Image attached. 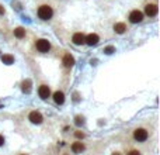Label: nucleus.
I'll list each match as a JSON object with an SVG mask.
<instances>
[{"instance_id": "1", "label": "nucleus", "mask_w": 160, "mask_h": 155, "mask_svg": "<svg viewBox=\"0 0 160 155\" xmlns=\"http://www.w3.org/2000/svg\"><path fill=\"white\" fill-rule=\"evenodd\" d=\"M52 16H54V9H52V6H49V4H41L40 7H38V17H40L41 20H44V21L51 20Z\"/></svg>"}, {"instance_id": "11", "label": "nucleus", "mask_w": 160, "mask_h": 155, "mask_svg": "<svg viewBox=\"0 0 160 155\" xmlns=\"http://www.w3.org/2000/svg\"><path fill=\"white\" fill-rule=\"evenodd\" d=\"M62 62H63V65H65L66 68H72L73 65H75V58H73L70 54H65Z\"/></svg>"}, {"instance_id": "6", "label": "nucleus", "mask_w": 160, "mask_h": 155, "mask_svg": "<svg viewBox=\"0 0 160 155\" xmlns=\"http://www.w3.org/2000/svg\"><path fill=\"white\" fill-rule=\"evenodd\" d=\"M28 118H30V121L34 123V124H41V123H42V120H44L42 114H41L40 111H37V110L31 111V113H30V116H28Z\"/></svg>"}, {"instance_id": "16", "label": "nucleus", "mask_w": 160, "mask_h": 155, "mask_svg": "<svg viewBox=\"0 0 160 155\" xmlns=\"http://www.w3.org/2000/svg\"><path fill=\"white\" fill-rule=\"evenodd\" d=\"M14 35L17 38H24L26 37V30L23 28V27H17V28L14 30Z\"/></svg>"}, {"instance_id": "24", "label": "nucleus", "mask_w": 160, "mask_h": 155, "mask_svg": "<svg viewBox=\"0 0 160 155\" xmlns=\"http://www.w3.org/2000/svg\"><path fill=\"white\" fill-rule=\"evenodd\" d=\"M23 155H26V154H23Z\"/></svg>"}, {"instance_id": "7", "label": "nucleus", "mask_w": 160, "mask_h": 155, "mask_svg": "<svg viewBox=\"0 0 160 155\" xmlns=\"http://www.w3.org/2000/svg\"><path fill=\"white\" fill-rule=\"evenodd\" d=\"M72 42L75 45H83L86 44V35L83 33H75L72 37Z\"/></svg>"}, {"instance_id": "10", "label": "nucleus", "mask_w": 160, "mask_h": 155, "mask_svg": "<svg viewBox=\"0 0 160 155\" xmlns=\"http://www.w3.org/2000/svg\"><path fill=\"white\" fill-rule=\"evenodd\" d=\"M98 41H100V37H98L97 34H94V33L86 35V44H87V45H96Z\"/></svg>"}, {"instance_id": "20", "label": "nucleus", "mask_w": 160, "mask_h": 155, "mask_svg": "<svg viewBox=\"0 0 160 155\" xmlns=\"http://www.w3.org/2000/svg\"><path fill=\"white\" fill-rule=\"evenodd\" d=\"M127 155H141V152H139L138 150H131V151L128 152Z\"/></svg>"}, {"instance_id": "2", "label": "nucleus", "mask_w": 160, "mask_h": 155, "mask_svg": "<svg viewBox=\"0 0 160 155\" xmlns=\"http://www.w3.org/2000/svg\"><path fill=\"white\" fill-rule=\"evenodd\" d=\"M35 47H37V49H38L40 52H42V54L49 52V49H51V44H49V41L45 40V38H40V40H37Z\"/></svg>"}, {"instance_id": "19", "label": "nucleus", "mask_w": 160, "mask_h": 155, "mask_svg": "<svg viewBox=\"0 0 160 155\" xmlns=\"http://www.w3.org/2000/svg\"><path fill=\"white\" fill-rule=\"evenodd\" d=\"M75 135H76L77 138H84V133H82V131H79V130L75 131Z\"/></svg>"}, {"instance_id": "22", "label": "nucleus", "mask_w": 160, "mask_h": 155, "mask_svg": "<svg viewBox=\"0 0 160 155\" xmlns=\"http://www.w3.org/2000/svg\"><path fill=\"white\" fill-rule=\"evenodd\" d=\"M4 144V137L3 135H0V147Z\"/></svg>"}, {"instance_id": "18", "label": "nucleus", "mask_w": 160, "mask_h": 155, "mask_svg": "<svg viewBox=\"0 0 160 155\" xmlns=\"http://www.w3.org/2000/svg\"><path fill=\"white\" fill-rule=\"evenodd\" d=\"M115 51V48H114V47H111V45H110V47H107V48H104V52H106V54H113V52Z\"/></svg>"}, {"instance_id": "4", "label": "nucleus", "mask_w": 160, "mask_h": 155, "mask_svg": "<svg viewBox=\"0 0 160 155\" xmlns=\"http://www.w3.org/2000/svg\"><path fill=\"white\" fill-rule=\"evenodd\" d=\"M157 13H159V7H157L156 3H148L145 6V14L149 16V17H156Z\"/></svg>"}, {"instance_id": "17", "label": "nucleus", "mask_w": 160, "mask_h": 155, "mask_svg": "<svg viewBox=\"0 0 160 155\" xmlns=\"http://www.w3.org/2000/svg\"><path fill=\"white\" fill-rule=\"evenodd\" d=\"M75 123H76V126H82V124L84 123L83 117H80V116H77V117L75 118Z\"/></svg>"}, {"instance_id": "5", "label": "nucleus", "mask_w": 160, "mask_h": 155, "mask_svg": "<svg viewBox=\"0 0 160 155\" xmlns=\"http://www.w3.org/2000/svg\"><path fill=\"white\" fill-rule=\"evenodd\" d=\"M129 21L132 23V24H136V23H141L143 20V13L139 10H132L131 13H129Z\"/></svg>"}, {"instance_id": "3", "label": "nucleus", "mask_w": 160, "mask_h": 155, "mask_svg": "<svg viewBox=\"0 0 160 155\" xmlns=\"http://www.w3.org/2000/svg\"><path fill=\"white\" fill-rule=\"evenodd\" d=\"M148 137H149V133L146 131L145 128H136L134 131V138L139 142H143V141L148 140Z\"/></svg>"}, {"instance_id": "12", "label": "nucleus", "mask_w": 160, "mask_h": 155, "mask_svg": "<svg viewBox=\"0 0 160 155\" xmlns=\"http://www.w3.org/2000/svg\"><path fill=\"white\" fill-rule=\"evenodd\" d=\"M84 144L83 142H80V141H77V142H73L72 144V151L75 152V154H82V152L84 151Z\"/></svg>"}, {"instance_id": "14", "label": "nucleus", "mask_w": 160, "mask_h": 155, "mask_svg": "<svg viewBox=\"0 0 160 155\" xmlns=\"http://www.w3.org/2000/svg\"><path fill=\"white\" fill-rule=\"evenodd\" d=\"M31 85H33V82L30 81V79L23 81V83H21V90H23L24 93H30V92H31Z\"/></svg>"}, {"instance_id": "23", "label": "nucleus", "mask_w": 160, "mask_h": 155, "mask_svg": "<svg viewBox=\"0 0 160 155\" xmlns=\"http://www.w3.org/2000/svg\"><path fill=\"white\" fill-rule=\"evenodd\" d=\"M113 155H120V152H114V154Z\"/></svg>"}, {"instance_id": "8", "label": "nucleus", "mask_w": 160, "mask_h": 155, "mask_svg": "<svg viewBox=\"0 0 160 155\" xmlns=\"http://www.w3.org/2000/svg\"><path fill=\"white\" fill-rule=\"evenodd\" d=\"M38 95H40L41 99L47 100L48 97L51 96V89H49V86L48 85H41L40 89H38Z\"/></svg>"}, {"instance_id": "9", "label": "nucleus", "mask_w": 160, "mask_h": 155, "mask_svg": "<svg viewBox=\"0 0 160 155\" xmlns=\"http://www.w3.org/2000/svg\"><path fill=\"white\" fill-rule=\"evenodd\" d=\"M54 102L56 104H63L65 103V93L62 90H56L54 93Z\"/></svg>"}, {"instance_id": "15", "label": "nucleus", "mask_w": 160, "mask_h": 155, "mask_svg": "<svg viewBox=\"0 0 160 155\" xmlns=\"http://www.w3.org/2000/svg\"><path fill=\"white\" fill-rule=\"evenodd\" d=\"M2 62L6 65H11V63H14V56L10 54H4V55H2Z\"/></svg>"}, {"instance_id": "13", "label": "nucleus", "mask_w": 160, "mask_h": 155, "mask_svg": "<svg viewBox=\"0 0 160 155\" xmlns=\"http://www.w3.org/2000/svg\"><path fill=\"white\" fill-rule=\"evenodd\" d=\"M127 24L125 23H117L115 26H114V31H115L117 34H124L125 31H127Z\"/></svg>"}, {"instance_id": "21", "label": "nucleus", "mask_w": 160, "mask_h": 155, "mask_svg": "<svg viewBox=\"0 0 160 155\" xmlns=\"http://www.w3.org/2000/svg\"><path fill=\"white\" fill-rule=\"evenodd\" d=\"M4 13H6V10H4V7L2 6V4H0V16H3Z\"/></svg>"}]
</instances>
